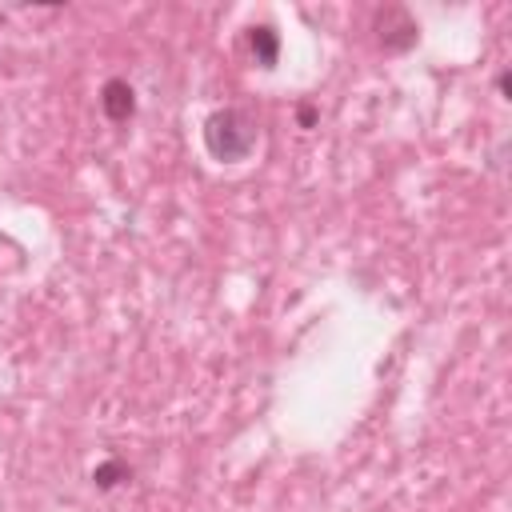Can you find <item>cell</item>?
<instances>
[{"label": "cell", "mask_w": 512, "mask_h": 512, "mask_svg": "<svg viewBox=\"0 0 512 512\" xmlns=\"http://www.w3.org/2000/svg\"><path fill=\"white\" fill-rule=\"evenodd\" d=\"M256 140H260V128H256V120L244 108H216L204 120V148L220 164L248 160L256 152Z\"/></svg>", "instance_id": "6da1fadb"}, {"label": "cell", "mask_w": 512, "mask_h": 512, "mask_svg": "<svg viewBox=\"0 0 512 512\" xmlns=\"http://www.w3.org/2000/svg\"><path fill=\"white\" fill-rule=\"evenodd\" d=\"M248 52L260 68H276L280 60V32L272 24H252L248 28Z\"/></svg>", "instance_id": "277c9868"}, {"label": "cell", "mask_w": 512, "mask_h": 512, "mask_svg": "<svg viewBox=\"0 0 512 512\" xmlns=\"http://www.w3.org/2000/svg\"><path fill=\"white\" fill-rule=\"evenodd\" d=\"M120 480H132V468H128L124 460H116V456H108V460H100V464L92 468V484H96L100 492L116 488Z\"/></svg>", "instance_id": "5b68a950"}, {"label": "cell", "mask_w": 512, "mask_h": 512, "mask_svg": "<svg viewBox=\"0 0 512 512\" xmlns=\"http://www.w3.org/2000/svg\"><path fill=\"white\" fill-rule=\"evenodd\" d=\"M296 116H300V124H304V128H312V124H316V108H312V104H300V108H296Z\"/></svg>", "instance_id": "8992f818"}, {"label": "cell", "mask_w": 512, "mask_h": 512, "mask_svg": "<svg viewBox=\"0 0 512 512\" xmlns=\"http://www.w3.org/2000/svg\"><path fill=\"white\" fill-rule=\"evenodd\" d=\"M416 36H420V28H416V20H412L404 8L388 4V8L376 12V40H380V48H388V52H408V48L416 44Z\"/></svg>", "instance_id": "7a4b0ae2"}, {"label": "cell", "mask_w": 512, "mask_h": 512, "mask_svg": "<svg viewBox=\"0 0 512 512\" xmlns=\"http://www.w3.org/2000/svg\"><path fill=\"white\" fill-rule=\"evenodd\" d=\"M496 84H500V96L508 100V92H512V76H508V72H500V80H496Z\"/></svg>", "instance_id": "52a82bcc"}, {"label": "cell", "mask_w": 512, "mask_h": 512, "mask_svg": "<svg viewBox=\"0 0 512 512\" xmlns=\"http://www.w3.org/2000/svg\"><path fill=\"white\" fill-rule=\"evenodd\" d=\"M100 112L112 124H128L136 116V88L128 80H120V76L104 80V88H100Z\"/></svg>", "instance_id": "3957f363"}]
</instances>
